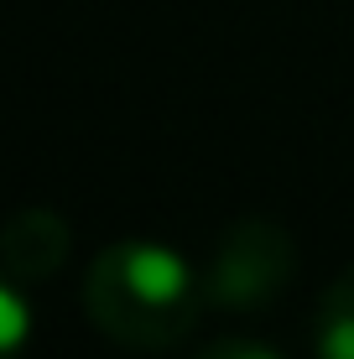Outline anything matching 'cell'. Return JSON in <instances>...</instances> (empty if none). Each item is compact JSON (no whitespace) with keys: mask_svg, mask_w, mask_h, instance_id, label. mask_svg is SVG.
I'll use <instances>...</instances> for the list:
<instances>
[{"mask_svg":"<svg viewBox=\"0 0 354 359\" xmlns=\"http://www.w3.org/2000/svg\"><path fill=\"white\" fill-rule=\"evenodd\" d=\"M203 302H209L203 276L172 245L156 240L104 245L83 271V307L94 328L120 349H172L198 323Z\"/></svg>","mask_w":354,"mask_h":359,"instance_id":"1","label":"cell"},{"mask_svg":"<svg viewBox=\"0 0 354 359\" xmlns=\"http://www.w3.org/2000/svg\"><path fill=\"white\" fill-rule=\"evenodd\" d=\"M32 339V302L21 297V281L0 271V359H16Z\"/></svg>","mask_w":354,"mask_h":359,"instance_id":"5","label":"cell"},{"mask_svg":"<svg viewBox=\"0 0 354 359\" xmlns=\"http://www.w3.org/2000/svg\"><path fill=\"white\" fill-rule=\"evenodd\" d=\"M292 276H297V240L287 234V224L250 214L214 245L203 292L224 313H261L292 287Z\"/></svg>","mask_w":354,"mask_h":359,"instance_id":"2","label":"cell"},{"mask_svg":"<svg viewBox=\"0 0 354 359\" xmlns=\"http://www.w3.org/2000/svg\"><path fill=\"white\" fill-rule=\"evenodd\" d=\"M68 250H73V229L53 208H16L0 224V271L21 287L57 276L68 266Z\"/></svg>","mask_w":354,"mask_h":359,"instance_id":"3","label":"cell"},{"mask_svg":"<svg viewBox=\"0 0 354 359\" xmlns=\"http://www.w3.org/2000/svg\"><path fill=\"white\" fill-rule=\"evenodd\" d=\"M313 344H318V359H354V266H344L323 292Z\"/></svg>","mask_w":354,"mask_h":359,"instance_id":"4","label":"cell"},{"mask_svg":"<svg viewBox=\"0 0 354 359\" xmlns=\"http://www.w3.org/2000/svg\"><path fill=\"white\" fill-rule=\"evenodd\" d=\"M198 359H282V354L266 349V344H255V339H214Z\"/></svg>","mask_w":354,"mask_h":359,"instance_id":"6","label":"cell"}]
</instances>
